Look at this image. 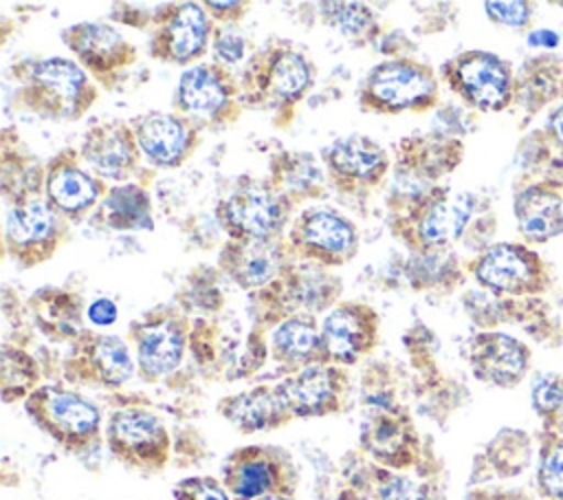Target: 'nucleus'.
I'll return each mask as SVG.
<instances>
[{
    "label": "nucleus",
    "mask_w": 563,
    "mask_h": 500,
    "mask_svg": "<svg viewBox=\"0 0 563 500\" xmlns=\"http://www.w3.org/2000/svg\"><path fill=\"white\" fill-rule=\"evenodd\" d=\"M13 101L20 110L51 121H77L97 101V81L68 57H44L22 62L13 68Z\"/></svg>",
    "instance_id": "obj_1"
},
{
    "label": "nucleus",
    "mask_w": 563,
    "mask_h": 500,
    "mask_svg": "<svg viewBox=\"0 0 563 500\" xmlns=\"http://www.w3.org/2000/svg\"><path fill=\"white\" fill-rule=\"evenodd\" d=\"M389 231L413 253L442 251L468 227L475 196L451 187H429L389 203Z\"/></svg>",
    "instance_id": "obj_2"
},
{
    "label": "nucleus",
    "mask_w": 563,
    "mask_h": 500,
    "mask_svg": "<svg viewBox=\"0 0 563 500\" xmlns=\"http://www.w3.org/2000/svg\"><path fill=\"white\" fill-rule=\"evenodd\" d=\"M312 84L308 59L288 44H268L257 51L240 77L242 104L284 110L303 99Z\"/></svg>",
    "instance_id": "obj_3"
},
{
    "label": "nucleus",
    "mask_w": 563,
    "mask_h": 500,
    "mask_svg": "<svg viewBox=\"0 0 563 500\" xmlns=\"http://www.w3.org/2000/svg\"><path fill=\"white\" fill-rule=\"evenodd\" d=\"M438 101V77L431 66L394 57L369 68L358 86V104L374 115L422 112Z\"/></svg>",
    "instance_id": "obj_4"
},
{
    "label": "nucleus",
    "mask_w": 563,
    "mask_h": 500,
    "mask_svg": "<svg viewBox=\"0 0 563 500\" xmlns=\"http://www.w3.org/2000/svg\"><path fill=\"white\" fill-rule=\"evenodd\" d=\"M292 203L271 181L246 178L235 185L216 207V218L231 240L284 238Z\"/></svg>",
    "instance_id": "obj_5"
},
{
    "label": "nucleus",
    "mask_w": 563,
    "mask_h": 500,
    "mask_svg": "<svg viewBox=\"0 0 563 500\" xmlns=\"http://www.w3.org/2000/svg\"><path fill=\"white\" fill-rule=\"evenodd\" d=\"M242 106L240 81L218 62L194 64L183 70L174 93L176 115L189 119L200 132L233 123Z\"/></svg>",
    "instance_id": "obj_6"
},
{
    "label": "nucleus",
    "mask_w": 563,
    "mask_h": 500,
    "mask_svg": "<svg viewBox=\"0 0 563 500\" xmlns=\"http://www.w3.org/2000/svg\"><path fill=\"white\" fill-rule=\"evenodd\" d=\"M286 244L297 262L332 269L350 262L358 251L356 227L328 207H306L290 222Z\"/></svg>",
    "instance_id": "obj_7"
},
{
    "label": "nucleus",
    "mask_w": 563,
    "mask_h": 500,
    "mask_svg": "<svg viewBox=\"0 0 563 500\" xmlns=\"http://www.w3.org/2000/svg\"><path fill=\"white\" fill-rule=\"evenodd\" d=\"M24 407L31 421L66 449L81 452L99 436V410L73 390L59 385L35 388Z\"/></svg>",
    "instance_id": "obj_8"
},
{
    "label": "nucleus",
    "mask_w": 563,
    "mask_h": 500,
    "mask_svg": "<svg viewBox=\"0 0 563 500\" xmlns=\"http://www.w3.org/2000/svg\"><path fill=\"white\" fill-rule=\"evenodd\" d=\"M75 62L108 90L123 88L139 62V51L106 22H77L62 31Z\"/></svg>",
    "instance_id": "obj_9"
},
{
    "label": "nucleus",
    "mask_w": 563,
    "mask_h": 500,
    "mask_svg": "<svg viewBox=\"0 0 563 500\" xmlns=\"http://www.w3.org/2000/svg\"><path fill=\"white\" fill-rule=\"evenodd\" d=\"M68 233V220L55 214L44 196L9 205L4 218V251L20 269L51 260Z\"/></svg>",
    "instance_id": "obj_10"
},
{
    "label": "nucleus",
    "mask_w": 563,
    "mask_h": 500,
    "mask_svg": "<svg viewBox=\"0 0 563 500\" xmlns=\"http://www.w3.org/2000/svg\"><path fill=\"white\" fill-rule=\"evenodd\" d=\"M440 75L455 95L484 112L504 110L517 88L508 62L486 51H464L446 59Z\"/></svg>",
    "instance_id": "obj_11"
},
{
    "label": "nucleus",
    "mask_w": 563,
    "mask_h": 500,
    "mask_svg": "<svg viewBox=\"0 0 563 500\" xmlns=\"http://www.w3.org/2000/svg\"><path fill=\"white\" fill-rule=\"evenodd\" d=\"M150 57L165 64H191L205 55L213 26L200 2H165L150 24Z\"/></svg>",
    "instance_id": "obj_12"
},
{
    "label": "nucleus",
    "mask_w": 563,
    "mask_h": 500,
    "mask_svg": "<svg viewBox=\"0 0 563 500\" xmlns=\"http://www.w3.org/2000/svg\"><path fill=\"white\" fill-rule=\"evenodd\" d=\"M462 159V143L449 137L413 134L398 141L394 163V189L402 194H389V203L420 194L435 187L442 174H449Z\"/></svg>",
    "instance_id": "obj_13"
},
{
    "label": "nucleus",
    "mask_w": 563,
    "mask_h": 500,
    "mask_svg": "<svg viewBox=\"0 0 563 500\" xmlns=\"http://www.w3.org/2000/svg\"><path fill=\"white\" fill-rule=\"evenodd\" d=\"M321 161L330 185L350 196L369 194L389 172V156L385 148L363 134L334 139L323 148Z\"/></svg>",
    "instance_id": "obj_14"
},
{
    "label": "nucleus",
    "mask_w": 563,
    "mask_h": 500,
    "mask_svg": "<svg viewBox=\"0 0 563 500\" xmlns=\"http://www.w3.org/2000/svg\"><path fill=\"white\" fill-rule=\"evenodd\" d=\"M341 293V282L328 269L292 260L284 273L257 291L255 300L277 311V317L288 319L295 315H312L332 306Z\"/></svg>",
    "instance_id": "obj_15"
},
{
    "label": "nucleus",
    "mask_w": 563,
    "mask_h": 500,
    "mask_svg": "<svg viewBox=\"0 0 563 500\" xmlns=\"http://www.w3.org/2000/svg\"><path fill=\"white\" fill-rule=\"evenodd\" d=\"M110 452L125 465L158 471L169 458V436L156 414L141 407L117 410L106 430Z\"/></svg>",
    "instance_id": "obj_16"
},
{
    "label": "nucleus",
    "mask_w": 563,
    "mask_h": 500,
    "mask_svg": "<svg viewBox=\"0 0 563 500\" xmlns=\"http://www.w3.org/2000/svg\"><path fill=\"white\" fill-rule=\"evenodd\" d=\"M106 192L103 178L84 167L79 150L64 148L44 167V200L68 222L97 207Z\"/></svg>",
    "instance_id": "obj_17"
},
{
    "label": "nucleus",
    "mask_w": 563,
    "mask_h": 500,
    "mask_svg": "<svg viewBox=\"0 0 563 500\" xmlns=\"http://www.w3.org/2000/svg\"><path fill=\"white\" fill-rule=\"evenodd\" d=\"M189 324L169 308H156L130 326L136 363L147 381L169 374L183 361Z\"/></svg>",
    "instance_id": "obj_18"
},
{
    "label": "nucleus",
    "mask_w": 563,
    "mask_h": 500,
    "mask_svg": "<svg viewBox=\"0 0 563 500\" xmlns=\"http://www.w3.org/2000/svg\"><path fill=\"white\" fill-rule=\"evenodd\" d=\"M224 489L235 500H257L292 489V465L286 454L271 447L235 449L222 469Z\"/></svg>",
    "instance_id": "obj_19"
},
{
    "label": "nucleus",
    "mask_w": 563,
    "mask_h": 500,
    "mask_svg": "<svg viewBox=\"0 0 563 500\" xmlns=\"http://www.w3.org/2000/svg\"><path fill=\"white\" fill-rule=\"evenodd\" d=\"M292 262L286 238L277 240H227L218 264L244 291H262L273 284Z\"/></svg>",
    "instance_id": "obj_20"
},
{
    "label": "nucleus",
    "mask_w": 563,
    "mask_h": 500,
    "mask_svg": "<svg viewBox=\"0 0 563 500\" xmlns=\"http://www.w3.org/2000/svg\"><path fill=\"white\" fill-rule=\"evenodd\" d=\"M68 377L81 383L121 385L134 372V361L128 344L117 335L84 330L66 359Z\"/></svg>",
    "instance_id": "obj_21"
},
{
    "label": "nucleus",
    "mask_w": 563,
    "mask_h": 500,
    "mask_svg": "<svg viewBox=\"0 0 563 500\" xmlns=\"http://www.w3.org/2000/svg\"><path fill=\"white\" fill-rule=\"evenodd\" d=\"M79 156L95 176L128 181L139 170L143 154L130 123L99 121L86 130Z\"/></svg>",
    "instance_id": "obj_22"
},
{
    "label": "nucleus",
    "mask_w": 563,
    "mask_h": 500,
    "mask_svg": "<svg viewBox=\"0 0 563 500\" xmlns=\"http://www.w3.org/2000/svg\"><path fill=\"white\" fill-rule=\"evenodd\" d=\"M347 377L339 366L314 363L275 385L290 416H323L336 412Z\"/></svg>",
    "instance_id": "obj_23"
},
{
    "label": "nucleus",
    "mask_w": 563,
    "mask_h": 500,
    "mask_svg": "<svg viewBox=\"0 0 563 500\" xmlns=\"http://www.w3.org/2000/svg\"><path fill=\"white\" fill-rule=\"evenodd\" d=\"M141 154L161 167H178L198 145L200 130L176 112H145L130 121Z\"/></svg>",
    "instance_id": "obj_24"
},
{
    "label": "nucleus",
    "mask_w": 563,
    "mask_h": 500,
    "mask_svg": "<svg viewBox=\"0 0 563 500\" xmlns=\"http://www.w3.org/2000/svg\"><path fill=\"white\" fill-rule=\"evenodd\" d=\"M475 280L493 293H534L541 289L539 256L519 244H493L473 262Z\"/></svg>",
    "instance_id": "obj_25"
},
{
    "label": "nucleus",
    "mask_w": 563,
    "mask_h": 500,
    "mask_svg": "<svg viewBox=\"0 0 563 500\" xmlns=\"http://www.w3.org/2000/svg\"><path fill=\"white\" fill-rule=\"evenodd\" d=\"M328 361L354 363L369 352L378 337V315L365 302H341L330 308L321 324Z\"/></svg>",
    "instance_id": "obj_26"
},
{
    "label": "nucleus",
    "mask_w": 563,
    "mask_h": 500,
    "mask_svg": "<svg viewBox=\"0 0 563 500\" xmlns=\"http://www.w3.org/2000/svg\"><path fill=\"white\" fill-rule=\"evenodd\" d=\"M468 359L477 379L493 385L510 388L526 374L530 352L521 341L510 335L479 333L471 341Z\"/></svg>",
    "instance_id": "obj_27"
},
{
    "label": "nucleus",
    "mask_w": 563,
    "mask_h": 500,
    "mask_svg": "<svg viewBox=\"0 0 563 500\" xmlns=\"http://www.w3.org/2000/svg\"><path fill=\"white\" fill-rule=\"evenodd\" d=\"M515 216L528 240L545 242L563 231V194L552 185L526 187L515 198Z\"/></svg>",
    "instance_id": "obj_28"
},
{
    "label": "nucleus",
    "mask_w": 563,
    "mask_h": 500,
    "mask_svg": "<svg viewBox=\"0 0 563 500\" xmlns=\"http://www.w3.org/2000/svg\"><path fill=\"white\" fill-rule=\"evenodd\" d=\"M29 306L42 333L53 339H77L84 333L81 297L59 286H42L29 297Z\"/></svg>",
    "instance_id": "obj_29"
},
{
    "label": "nucleus",
    "mask_w": 563,
    "mask_h": 500,
    "mask_svg": "<svg viewBox=\"0 0 563 500\" xmlns=\"http://www.w3.org/2000/svg\"><path fill=\"white\" fill-rule=\"evenodd\" d=\"M361 441L380 463L389 467L409 465L416 449V438L407 421L387 410H376L365 419Z\"/></svg>",
    "instance_id": "obj_30"
},
{
    "label": "nucleus",
    "mask_w": 563,
    "mask_h": 500,
    "mask_svg": "<svg viewBox=\"0 0 563 500\" xmlns=\"http://www.w3.org/2000/svg\"><path fill=\"white\" fill-rule=\"evenodd\" d=\"M271 348L277 361L286 366H314L330 363L321 328H317L312 315H295L277 324L271 337Z\"/></svg>",
    "instance_id": "obj_31"
},
{
    "label": "nucleus",
    "mask_w": 563,
    "mask_h": 500,
    "mask_svg": "<svg viewBox=\"0 0 563 500\" xmlns=\"http://www.w3.org/2000/svg\"><path fill=\"white\" fill-rule=\"evenodd\" d=\"M220 412L242 432L273 430L290 419L275 385H257L249 392L229 396L220 403Z\"/></svg>",
    "instance_id": "obj_32"
},
{
    "label": "nucleus",
    "mask_w": 563,
    "mask_h": 500,
    "mask_svg": "<svg viewBox=\"0 0 563 500\" xmlns=\"http://www.w3.org/2000/svg\"><path fill=\"white\" fill-rule=\"evenodd\" d=\"M271 185L284 194L292 205L323 194L325 170L310 152H279L271 161Z\"/></svg>",
    "instance_id": "obj_33"
},
{
    "label": "nucleus",
    "mask_w": 563,
    "mask_h": 500,
    "mask_svg": "<svg viewBox=\"0 0 563 500\" xmlns=\"http://www.w3.org/2000/svg\"><path fill=\"white\" fill-rule=\"evenodd\" d=\"M97 214L106 227L117 231L152 229V205L147 192L136 183H121L108 187L106 196L97 205Z\"/></svg>",
    "instance_id": "obj_34"
},
{
    "label": "nucleus",
    "mask_w": 563,
    "mask_h": 500,
    "mask_svg": "<svg viewBox=\"0 0 563 500\" xmlns=\"http://www.w3.org/2000/svg\"><path fill=\"white\" fill-rule=\"evenodd\" d=\"M561 73H563V62L559 59H552V57L528 59L515 88L517 97H521L528 110H539L552 97H559L563 93Z\"/></svg>",
    "instance_id": "obj_35"
},
{
    "label": "nucleus",
    "mask_w": 563,
    "mask_h": 500,
    "mask_svg": "<svg viewBox=\"0 0 563 500\" xmlns=\"http://www.w3.org/2000/svg\"><path fill=\"white\" fill-rule=\"evenodd\" d=\"M321 18L350 40H363L376 29L374 11L363 2H319Z\"/></svg>",
    "instance_id": "obj_36"
},
{
    "label": "nucleus",
    "mask_w": 563,
    "mask_h": 500,
    "mask_svg": "<svg viewBox=\"0 0 563 500\" xmlns=\"http://www.w3.org/2000/svg\"><path fill=\"white\" fill-rule=\"evenodd\" d=\"M37 368L35 361L11 346L2 348V396L4 401L26 399L35 390Z\"/></svg>",
    "instance_id": "obj_37"
},
{
    "label": "nucleus",
    "mask_w": 563,
    "mask_h": 500,
    "mask_svg": "<svg viewBox=\"0 0 563 500\" xmlns=\"http://www.w3.org/2000/svg\"><path fill=\"white\" fill-rule=\"evenodd\" d=\"M211 46H213L216 62L229 68L231 64H240L246 57L249 40L240 33L235 24H220V26H213Z\"/></svg>",
    "instance_id": "obj_38"
},
{
    "label": "nucleus",
    "mask_w": 563,
    "mask_h": 500,
    "mask_svg": "<svg viewBox=\"0 0 563 500\" xmlns=\"http://www.w3.org/2000/svg\"><path fill=\"white\" fill-rule=\"evenodd\" d=\"M537 480L548 498L563 500V441H556L548 447L541 458Z\"/></svg>",
    "instance_id": "obj_39"
},
{
    "label": "nucleus",
    "mask_w": 563,
    "mask_h": 500,
    "mask_svg": "<svg viewBox=\"0 0 563 500\" xmlns=\"http://www.w3.org/2000/svg\"><path fill=\"white\" fill-rule=\"evenodd\" d=\"M176 500H231L229 491L213 478H185L174 487Z\"/></svg>",
    "instance_id": "obj_40"
},
{
    "label": "nucleus",
    "mask_w": 563,
    "mask_h": 500,
    "mask_svg": "<svg viewBox=\"0 0 563 500\" xmlns=\"http://www.w3.org/2000/svg\"><path fill=\"white\" fill-rule=\"evenodd\" d=\"M532 405L539 414H552L563 405V381L554 374H543L532 385Z\"/></svg>",
    "instance_id": "obj_41"
},
{
    "label": "nucleus",
    "mask_w": 563,
    "mask_h": 500,
    "mask_svg": "<svg viewBox=\"0 0 563 500\" xmlns=\"http://www.w3.org/2000/svg\"><path fill=\"white\" fill-rule=\"evenodd\" d=\"M378 498L380 500H427L420 485L405 476H391L383 474V480L378 485Z\"/></svg>",
    "instance_id": "obj_42"
},
{
    "label": "nucleus",
    "mask_w": 563,
    "mask_h": 500,
    "mask_svg": "<svg viewBox=\"0 0 563 500\" xmlns=\"http://www.w3.org/2000/svg\"><path fill=\"white\" fill-rule=\"evenodd\" d=\"M484 9L490 20L506 26H526L532 15V7L528 2H486Z\"/></svg>",
    "instance_id": "obj_43"
},
{
    "label": "nucleus",
    "mask_w": 563,
    "mask_h": 500,
    "mask_svg": "<svg viewBox=\"0 0 563 500\" xmlns=\"http://www.w3.org/2000/svg\"><path fill=\"white\" fill-rule=\"evenodd\" d=\"M202 7L220 24H238L249 13L246 2H205Z\"/></svg>",
    "instance_id": "obj_44"
},
{
    "label": "nucleus",
    "mask_w": 563,
    "mask_h": 500,
    "mask_svg": "<svg viewBox=\"0 0 563 500\" xmlns=\"http://www.w3.org/2000/svg\"><path fill=\"white\" fill-rule=\"evenodd\" d=\"M86 315L95 326H110L117 322V304L110 297H97L88 304Z\"/></svg>",
    "instance_id": "obj_45"
},
{
    "label": "nucleus",
    "mask_w": 563,
    "mask_h": 500,
    "mask_svg": "<svg viewBox=\"0 0 563 500\" xmlns=\"http://www.w3.org/2000/svg\"><path fill=\"white\" fill-rule=\"evenodd\" d=\"M528 44L530 46H543V48H554L559 44V35L550 29H534L528 35Z\"/></svg>",
    "instance_id": "obj_46"
},
{
    "label": "nucleus",
    "mask_w": 563,
    "mask_h": 500,
    "mask_svg": "<svg viewBox=\"0 0 563 500\" xmlns=\"http://www.w3.org/2000/svg\"><path fill=\"white\" fill-rule=\"evenodd\" d=\"M548 132L550 137L563 145V104L556 106L548 117Z\"/></svg>",
    "instance_id": "obj_47"
},
{
    "label": "nucleus",
    "mask_w": 563,
    "mask_h": 500,
    "mask_svg": "<svg viewBox=\"0 0 563 500\" xmlns=\"http://www.w3.org/2000/svg\"><path fill=\"white\" fill-rule=\"evenodd\" d=\"M257 500H292V498L286 496V493H273V496H264V498H257Z\"/></svg>",
    "instance_id": "obj_48"
}]
</instances>
